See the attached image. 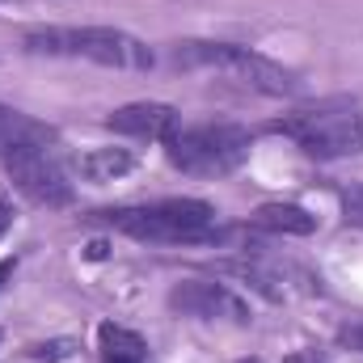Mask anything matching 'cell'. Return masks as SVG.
Masks as SVG:
<instances>
[{"mask_svg": "<svg viewBox=\"0 0 363 363\" xmlns=\"http://www.w3.org/2000/svg\"><path fill=\"white\" fill-rule=\"evenodd\" d=\"M21 47L30 55H51V60H89L101 68H118V72H148L152 47L140 43L127 30L114 26H34L26 30Z\"/></svg>", "mask_w": 363, "mask_h": 363, "instance_id": "1", "label": "cell"}, {"mask_svg": "<svg viewBox=\"0 0 363 363\" xmlns=\"http://www.w3.org/2000/svg\"><path fill=\"white\" fill-rule=\"evenodd\" d=\"M97 220L135 241H152V245H203V241L220 237L216 207L207 199H157V203H140V207L97 211Z\"/></svg>", "mask_w": 363, "mask_h": 363, "instance_id": "2", "label": "cell"}, {"mask_svg": "<svg viewBox=\"0 0 363 363\" xmlns=\"http://www.w3.org/2000/svg\"><path fill=\"white\" fill-rule=\"evenodd\" d=\"M271 131L296 140L317 161H338V157L363 152V110L347 97H325L317 106H300V110L274 118Z\"/></svg>", "mask_w": 363, "mask_h": 363, "instance_id": "3", "label": "cell"}, {"mask_svg": "<svg viewBox=\"0 0 363 363\" xmlns=\"http://www.w3.org/2000/svg\"><path fill=\"white\" fill-rule=\"evenodd\" d=\"M169 60H174V68H186V72H194V68L224 72L237 85H245L254 93H267V97H296L304 89L291 68L274 64V60L250 51V47H237V43H194L190 38V43H174Z\"/></svg>", "mask_w": 363, "mask_h": 363, "instance_id": "4", "label": "cell"}, {"mask_svg": "<svg viewBox=\"0 0 363 363\" xmlns=\"http://www.w3.org/2000/svg\"><path fill=\"white\" fill-rule=\"evenodd\" d=\"M250 144L254 135L237 123H199V127H178L165 140V157L190 178H224L250 157Z\"/></svg>", "mask_w": 363, "mask_h": 363, "instance_id": "5", "label": "cell"}, {"mask_svg": "<svg viewBox=\"0 0 363 363\" xmlns=\"http://www.w3.org/2000/svg\"><path fill=\"white\" fill-rule=\"evenodd\" d=\"M0 161H4V174L13 178V186L26 199H34L43 207H68L72 203V182L60 169V161L47 152V144H9L0 152Z\"/></svg>", "mask_w": 363, "mask_h": 363, "instance_id": "6", "label": "cell"}, {"mask_svg": "<svg viewBox=\"0 0 363 363\" xmlns=\"http://www.w3.org/2000/svg\"><path fill=\"white\" fill-rule=\"evenodd\" d=\"M169 304L186 317H203V321H233V325H250V304L228 291L224 283H203V279H186L169 291Z\"/></svg>", "mask_w": 363, "mask_h": 363, "instance_id": "7", "label": "cell"}, {"mask_svg": "<svg viewBox=\"0 0 363 363\" xmlns=\"http://www.w3.org/2000/svg\"><path fill=\"white\" fill-rule=\"evenodd\" d=\"M106 127L118 131V135H131V140H157V144H165L182 127V114L169 101H127V106H118V110L106 114Z\"/></svg>", "mask_w": 363, "mask_h": 363, "instance_id": "8", "label": "cell"}, {"mask_svg": "<svg viewBox=\"0 0 363 363\" xmlns=\"http://www.w3.org/2000/svg\"><path fill=\"white\" fill-rule=\"evenodd\" d=\"M254 224L262 233H283V237H308L317 233V216L300 203H262L254 211Z\"/></svg>", "mask_w": 363, "mask_h": 363, "instance_id": "9", "label": "cell"}, {"mask_svg": "<svg viewBox=\"0 0 363 363\" xmlns=\"http://www.w3.org/2000/svg\"><path fill=\"white\" fill-rule=\"evenodd\" d=\"M97 347H101V359L106 363H144V355H148V342L135 330L114 325V321L97 325Z\"/></svg>", "mask_w": 363, "mask_h": 363, "instance_id": "10", "label": "cell"}, {"mask_svg": "<svg viewBox=\"0 0 363 363\" xmlns=\"http://www.w3.org/2000/svg\"><path fill=\"white\" fill-rule=\"evenodd\" d=\"M9 144H51V127H43L38 118L13 110V106H0V152Z\"/></svg>", "mask_w": 363, "mask_h": 363, "instance_id": "11", "label": "cell"}, {"mask_svg": "<svg viewBox=\"0 0 363 363\" xmlns=\"http://www.w3.org/2000/svg\"><path fill=\"white\" fill-rule=\"evenodd\" d=\"M131 169H135L131 148H89L81 157V174L89 182H114L123 174H131Z\"/></svg>", "mask_w": 363, "mask_h": 363, "instance_id": "12", "label": "cell"}, {"mask_svg": "<svg viewBox=\"0 0 363 363\" xmlns=\"http://www.w3.org/2000/svg\"><path fill=\"white\" fill-rule=\"evenodd\" d=\"M77 351H81V342H77V338H51V342L30 347V359H38V363H64V359H72Z\"/></svg>", "mask_w": 363, "mask_h": 363, "instance_id": "13", "label": "cell"}, {"mask_svg": "<svg viewBox=\"0 0 363 363\" xmlns=\"http://www.w3.org/2000/svg\"><path fill=\"white\" fill-rule=\"evenodd\" d=\"M342 211H347V220L363 224V186H351V190L342 194Z\"/></svg>", "mask_w": 363, "mask_h": 363, "instance_id": "14", "label": "cell"}, {"mask_svg": "<svg viewBox=\"0 0 363 363\" xmlns=\"http://www.w3.org/2000/svg\"><path fill=\"white\" fill-rule=\"evenodd\" d=\"M338 347H347V351H363V321H351V325L338 330Z\"/></svg>", "mask_w": 363, "mask_h": 363, "instance_id": "15", "label": "cell"}, {"mask_svg": "<svg viewBox=\"0 0 363 363\" xmlns=\"http://www.w3.org/2000/svg\"><path fill=\"white\" fill-rule=\"evenodd\" d=\"M9 228H13V199L0 190V237H4Z\"/></svg>", "mask_w": 363, "mask_h": 363, "instance_id": "16", "label": "cell"}, {"mask_svg": "<svg viewBox=\"0 0 363 363\" xmlns=\"http://www.w3.org/2000/svg\"><path fill=\"white\" fill-rule=\"evenodd\" d=\"M106 250H110L106 241H93V245H89V258H93V262H101V258H106Z\"/></svg>", "mask_w": 363, "mask_h": 363, "instance_id": "17", "label": "cell"}, {"mask_svg": "<svg viewBox=\"0 0 363 363\" xmlns=\"http://www.w3.org/2000/svg\"><path fill=\"white\" fill-rule=\"evenodd\" d=\"M13 267H17V262H13V258H4V262H0V287H4V279H9V274H13Z\"/></svg>", "mask_w": 363, "mask_h": 363, "instance_id": "18", "label": "cell"}, {"mask_svg": "<svg viewBox=\"0 0 363 363\" xmlns=\"http://www.w3.org/2000/svg\"><path fill=\"white\" fill-rule=\"evenodd\" d=\"M241 363H258V359H241Z\"/></svg>", "mask_w": 363, "mask_h": 363, "instance_id": "19", "label": "cell"}]
</instances>
